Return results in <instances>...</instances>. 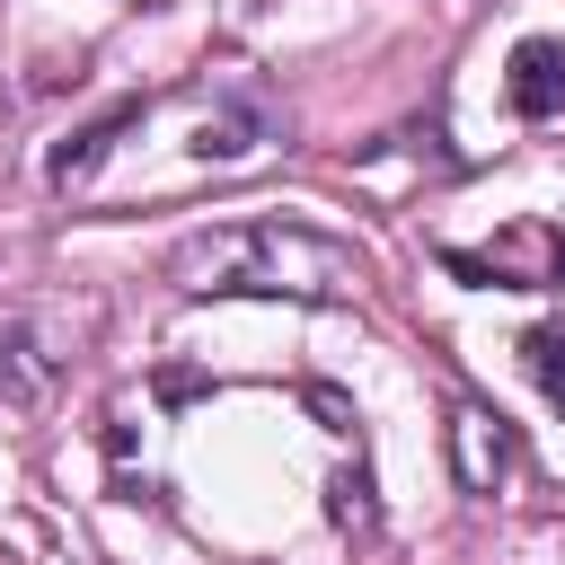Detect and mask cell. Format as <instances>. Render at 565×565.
Instances as JSON below:
<instances>
[{
    "instance_id": "1",
    "label": "cell",
    "mask_w": 565,
    "mask_h": 565,
    "mask_svg": "<svg viewBox=\"0 0 565 565\" xmlns=\"http://www.w3.org/2000/svg\"><path fill=\"white\" fill-rule=\"evenodd\" d=\"M185 291H300V300H335L353 282V256L300 221H247L221 238H194L177 256Z\"/></svg>"
},
{
    "instance_id": "2",
    "label": "cell",
    "mask_w": 565,
    "mask_h": 565,
    "mask_svg": "<svg viewBox=\"0 0 565 565\" xmlns=\"http://www.w3.org/2000/svg\"><path fill=\"white\" fill-rule=\"evenodd\" d=\"M503 97L521 124H556L565 115V44L556 35H521L512 62H503Z\"/></svg>"
},
{
    "instance_id": "3",
    "label": "cell",
    "mask_w": 565,
    "mask_h": 565,
    "mask_svg": "<svg viewBox=\"0 0 565 565\" xmlns=\"http://www.w3.org/2000/svg\"><path fill=\"white\" fill-rule=\"evenodd\" d=\"M450 459H459V486H468V494H486V486L521 459V441H512V424H503L494 406L459 397V415H450Z\"/></svg>"
},
{
    "instance_id": "4",
    "label": "cell",
    "mask_w": 565,
    "mask_h": 565,
    "mask_svg": "<svg viewBox=\"0 0 565 565\" xmlns=\"http://www.w3.org/2000/svg\"><path fill=\"white\" fill-rule=\"evenodd\" d=\"M53 388H62V353L44 344V327L9 318V327H0V406L35 415V406H44Z\"/></svg>"
},
{
    "instance_id": "5",
    "label": "cell",
    "mask_w": 565,
    "mask_h": 565,
    "mask_svg": "<svg viewBox=\"0 0 565 565\" xmlns=\"http://www.w3.org/2000/svg\"><path fill=\"white\" fill-rule=\"evenodd\" d=\"M274 124H282V115H274V97H256V88H238L230 106H212V115L194 124V141H185V150H194V159H221V168H230V159H247V150H265V141H274Z\"/></svg>"
},
{
    "instance_id": "6",
    "label": "cell",
    "mask_w": 565,
    "mask_h": 565,
    "mask_svg": "<svg viewBox=\"0 0 565 565\" xmlns=\"http://www.w3.org/2000/svg\"><path fill=\"white\" fill-rule=\"evenodd\" d=\"M141 115H150V97H115V106H106L97 124H79L71 141H53V159H44V177H53V185H79V177H88V168H97V159L115 150V132H132Z\"/></svg>"
},
{
    "instance_id": "7",
    "label": "cell",
    "mask_w": 565,
    "mask_h": 565,
    "mask_svg": "<svg viewBox=\"0 0 565 565\" xmlns=\"http://www.w3.org/2000/svg\"><path fill=\"white\" fill-rule=\"evenodd\" d=\"M521 371H530V380H539V397L565 415V327H556V318H539V327L521 335Z\"/></svg>"
},
{
    "instance_id": "8",
    "label": "cell",
    "mask_w": 565,
    "mask_h": 565,
    "mask_svg": "<svg viewBox=\"0 0 565 565\" xmlns=\"http://www.w3.org/2000/svg\"><path fill=\"white\" fill-rule=\"evenodd\" d=\"M300 397H309V415H327V433H353V424H362V415H353V397H344V388H327V380H309Z\"/></svg>"
},
{
    "instance_id": "9",
    "label": "cell",
    "mask_w": 565,
    "mask_h": 565,
    "mask_svg": "<svg viewBox=\"0 0 565 565\" xmlns=\"http://www.w3.org/2000/svg\"><path fill=\"white\" fill-rule=\"evenodd\" d=\"M362 494H371L362 477H335V521H371V503H362Z\"/></svg>"
},
{
    "instance_id": "10",
    "label": "cell",
    "mask_w": 565,
    "mask_h": 565,
    "mask_svg": "<svg viewBox=\"0 0 565 565\" xmlns=\"http://www.w3.org/2000/svg\"><path fill=\"white\" fill-rule=\"evenodd\" d=\"M539 291H565V238H556V256H547V282Z\"/></svg>"
}]
</instances>
